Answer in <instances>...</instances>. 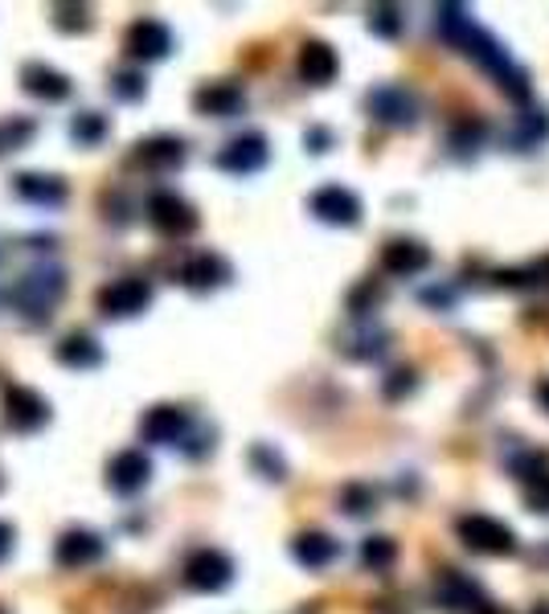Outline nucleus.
<instances>
[{"instance_id": "obj_1", "label": "nucleus", "mask_w": 549, "mask_h": 614, "mask_svg": "<svg viewBox=\"0 0 549 614\" xmlns=\"http://www.w3.org/2000/svg\"><path fill=\"white\" fill-rule=\"evenodd\" d=\"M66 299V271L54 262H37L9 287V304L30 323H46Z\"/></svg>"}, {"instance_id": "obj_2", "label": "nucleus", "mask_w": 549, "mask_h": 614, "mask_svg": "<svg viewBox=\"0 0 549 614\" xmlns=\"http://www.w3.org/2000/svg\"><path fill=\"white\" fill-rule=\"evenodd\" d=\"M459 46L468 49L471 61H480L488 75L501 78V91L504 94H517V99H529V75L525 70H517L513 66V58L504 54V46L496 42V37H488L480 25H471L464 37H459Z\"/></svg>"}, {"instance_id": "obj_3", "label": "nucleus", "mask_w": 549, "mask_h": 614, "mask_svg": "<svg viewBox=\"0 0 549 614\" xmlns=\"http://www.w3.org/2000/svg\"><path fill=\"white\" fill-rule=\"evenodd\" d=\"M152 283L140 275H124V278H111L107 287H99L94 295V307L103 320H131V316H144L152 307Z\"/></svg>"}, {"instance_id": "obj_4", "label": "nucleus", "mask_w": 549, "mask_h": 614, "mask_svg": "<svg viewBox=\"0 0 549 614\" xmlns=\"http://www.w3.org/2000/svg\"><path fill=\"white\" fill-rule=\"evenodd\" d=\"M144 217H148V226L157 234H164V238H185V234H193L202 226L197 209H193L181 193H173V189H160V193H152V197L144 201Z\"/></svg>"}, {"instance_id": "obj_5", "label": "nucleus", "mask_w": 549, "mask_h": 614, "mask_svg": "<svg viewBox=\"0 0 549 614\" xmlns=\"http://www.w3.org/2000/svg\"><path fill=\"white\" fill-rule=\"evenodd\" d=\"M456 533L471 553H484V557H508V553H517V533L504 521H496V516H488V512L464 516L456 524Z\"/></svg>"}, {"instance_id": "obj_6", "label": "nucleus", "mask_w": 549, "mask_h": 614, "mask_svg": "<svg viewBox=\"0 0 549 614\" xmlns=\"http://www.w3.org/2000/svg\"><path fill=\"white\" fill-rule=\"evenodd\" d=\"M365 111H369V120L386 123V127H414L423 103H419V94L407 91V87L381 82V87H374V91L365 94Z\"/></svg>"}, {"instance_id": "obj_7", "label": "nucleus", "mask_w": 549, "mask_h": 614, "mask_svg": "<svg viewBox=\"0 0 549 614\" xmlns=\"http://www.w3.org/2000/svg\"><path fill=\"white\" fill-rule=\"evenodd\" d=\"M0 418L13 434H37L49 422V401L30 389V385H4V401H0Z\"/></svg>"}, {"instance_id": "obj_8", "label": "nucleus", "mask_w": 549, "mask_h": 614, "mask_svg": "<svg viewBox=\"0 0 549 614\" xmlns=\"http://www.w3.org/2000/svg\"><path fill=\"white\" fill-rule=\"evenodd\" d=\"M185 585L188 590H197V594H221L226 585L235 582V561L226 557L221 549H193L185 557Z\"/></svg>"}, {"instance_id": "obj_9", "label": "nucleus", "mask_w": 549, "mask_h": 614, "mask_svg": "<svg viewBox=\"0 0 549 614\" xmlns=\"http://www.w3.org/2000/svg\"><path fill=\"white\" fill-rule=\"evenodd\" d=\"M188 434H193V414L173 401H160L140 418V439L152 446H181Z\"/></svg>"}, {"instance_id": "obj_10", "label": "nucleus", "mask_w": 549, "mask_h": 614, "mask_svg": "<svg viewBox=\"0 0 549 614\" xmlns=\"http://www.w3.org/2000/svg\"><path fill=\"white\" fill-rule=\"evenodd\" d=\"M124 49L131 61H164L176 49V37L164 21H157V16H140V21L127 25Z\"/></svg>"}, {"instance_id": "obj_11", "label": "nucleus", "mask_w": 549, "mask_h": 614, "mask_svg": "<svg viewBox=\"0 0 549 614\" xmlns=\"http://www.w3.org/2000/svg\"><path fill=\"white\" fill-rule=\"evenodd\" d=\"M271 160V144L263 132H242L235 136L218 156H214V164L221 172H230V177H254V172H263Z\"/></svg>"}, {"instance_id": "obj_12", "label": "nucleus", "mask_w": 549, "mask_h": 614, "mask_svg": "<svg viewBox=\"0 0 549 614\" xmlns=\"http://www.w3.org/2000/svg\"><path fill=\"white\" fill-rule=\"evenodd\" d=\"M435 599H439L443 611L451 614H484L492 602L484 599V590L476 578H468L464 569H443L439 582H435Z\"/></svg>"}, {"instance_id": "obj_13", "label": "nucleus", "mask_w": 549, "mask_h": 614, "mask_svg": "<svg viewBox=\"0 0 549 614\" xmlns=\"http://www.w3.org/2000/svg\"><path fill=\"white\" fill-rule=\"evenodd\" d=\"M308 209H312L316 221H324V226H357L362 221V197L345 189V184H324V189H316L312 197H308Z\"/></svg>"}, {"instance_id": "obj_14", "label": "nucleus", "mask_w": 549, "mask_h": 614, "mask_svg": "<svg viewBox=\"0 0 549 614\" xmlns=\"http://www.w3.org/2000/svg\"><path fill=\"white\" fill-rule=\"evenodd\" d=\"M230 278H235L230 262L221 259V254H214V250H197V254H188V259L176 266V283L197 295L218 292V287H226Z\"/></svg>"}, {"instance_id": "obj_15", "label": "nucleus", "mask_w": 549, "mask_h": 614, "mask_svg": "<svg viewBox=\"0 0 549 614\" xmlns=\"http://www.w3.org/2000/svg\"><path fill=\"white\" fill-rule=\"evenodd\" d=\"M152 484V459L144 455L140 446H127L115 459L107 463V488L115 496H136Z\"/></svg>"}, {"instance_id": "obj_16", "label": "nucleus", "mask_w": 549, "mask_h": 614, "mask_svg": "<svg viewBox=\"0 0 549 614\" xmlns=\"http://www.w3.org/2000/svg\"><path fill=\"white\" fill-rule=\"evenodd\" d=\"M107 553V541L91 533V528H66L62 537L54 541V561L58 569H87L94 561H103Z\"/></svg>"}, {"instance_id": "obj_17", "label": "nucleus", "mask_w": 549, "mask_h": 614, "mask_svg": "<svg viewBox=\"0 0 549 614\" xmlns=\"http://www.w3.org/2000/svg\"><path fill=\"white\" fill-rule=\"evenodd\" d=\"M193 111L205 120H235L247 111V91L238 82H202L193 91Z\"/></svg>"}, {"instance_id": "obj_18", "label": "nucleus", "mask_w": 549, "mask_h": 614, "mask_svg": "<svg viewBox=\"0 0 549 614\" xmlns=\"http://www.w3.org/2000/svg\"><path fill=\"white\" fill-rule=\"evenodd\" d=\"M131 160L148 172H176V169H185L188 148H185V139L181 136H148V139L136 144Z\"/></svg>"}, {"instance_id": "obj_19", "label": "nucleus", "mask_w": 549, "mask_h": 614, "mask_svg": "<svg viewBox=\"0 0 549 614\" xmlns=\"http://www.w3.org/2000/svg\"><path fill=\"white\" fill-rule=\"evenodd\" d=\"M13 193L37 205V209H62L66 197H70L66 181L54 177V172H21V177H13Z\"/></svg>"}, {"instance_id": "obj_20", "label": "nucleus", "mask_w": 549, "mask_h": 614, "mask_svg": "<svg viewBox=\"0 0 549 614\" xmlns=\"http://www.w3.org/2000/svg\"><path fill=\"white\" fill-rule=\"evenodd\" d=\"M21 87H25V94L42 99V103H66L70 91H75V82L62 70L46 66V61H25L21 66Z\"/></svg>"}, {"instance_id": "obj_21", "label": "nucleus", "mask_w": 549, "mask_h": 614, "mask_svg": "<svg viewBox=\"0 0 549 614\" xmlns=\"http://www.w3.org/2000/svg\"><path fill=\"white\" fill-rule=\"evenodd\" d=\"M431 266V250L414 238H393V242L381 246V271L393 278H410V275H423Z\"/></svg>"}, {"instance_id": "obj_22", "label": "nucleus", "mask_w": 549, "mask_h": 614, "mask_svg": "<svg viewBox=\"0 0 549 614\" xmlns=\"http://www.w3.org/2000/svg\"><path fill=\"white\" fill-rule=\"evenodd\" d=\"M336 75H341L336 49H332L329 42H304V49H299V78H304L308 87H329Z\"/></svg>"}, {"instance_id": "obj_23", "label": "nucleus", "mask_w": 549, "mask_h": 614, "mask_svg": "<svg viewBox=\"0 0 549 614\" xmlns=\"http://www.w3.org/2000/svg\"><path fill=\"white\" fill-rule=\"evenodd\" d=\"M291 557H296L304 569H329L336 557H341V541L320 533V528H308L291 541Z\"/></svg>"}, {"instance_id": "obj_24", "label": "nucleus", "mask_w": 549, "mask_h": 614, "mask_svg": "<svg viewBox=\"0 0 549 614\" xmlns=\"http://www.w3.org/2000/svg\"><path fill=\"white\" fill-rule=\"evenodd\" d=\"M58 361H62L66 368H99L103 365V344L91 337V332H66L62 340H58Z\"/></svg>"}, {"instance_id": "obj_25", "label": "nucleus", "mask_w": 549, "mask_h": 614, "mask_svg": "<svg viewBox=\"0 0 549 614\" xmlns=\"http://www.w3.org/2000/svg\"><path fill=\"white\" fill-rule=\"evenodd\" d=\"M107 115H99V111H79L75 120H70V139L79 144V148H99L103 139H107Z\"/></svg>"}, {"instance_id": "obj_26", "label": "nucleus", "mask_w": 549, "mask_h": 614, "mask_svg": "<svg viewBox=\"0 0 549 614\" xmlns=\"http://www.w3.org/2000/svg\"><path fill=\"white\" fill-rule=\"evenodd\" d=\"M33 136H37V120H25V115H13V120H0V156L30 148V139H33Z\"/></svg>"}, {"instance_id": "obj_27", "label": "nucleus", "mask_w": 549, "mask_h": 614, "mask_svg": "<svg viewBox=\"0 0 549 614\" xmlns=\"http://www.w3.org/2000/svg\"><path fill=\"white\" fill-rule=\"evenodd\" d=\"M251 467L263 479H271V484H283V479H287V463H283L279 451H275V446H267V443H254L251 446Z\"/></svg>"}, {"instance_id": "obj_28", "label": "nucleus", "mask_w": 549, "mask_h": 614, "mask_svg": "<svg viewBox=\"0 0 549 614\" xmlns=\"http://www.w3.org/2000/svg\"><path fill=\"white\" fill-rule=\"evenodd\" d=\"M398 561V545L390 537H365L362 541V566L381 573V569H390Z\"/></svg>"}, {"instance_id": "obj_29", "label": "nucleus", "mask_w": 549, "mask_h": 614, "mask_svg": "<svg viewBox=\"0 0 549 614\" xmlns=\"http://www.w3.org/2000/svg\"><path fill=\"white\" fill-rule=\"evenodd\" d=\"M107 91L119 99V103H140L144 94H148V82H144L140 70H115L107 82Z\"/></svg>"}, {"instance_id": "obj_30", "label": "nucleus", "mask_w": 549, "mask_h": 614, "mask_svg": "<svg viewBox=\"0 0 549 614\" xmlns=\"http://www.w3.org/2000/svg\"><path fill=\"white\" fill-rule=\"evenodd\" d=\"M341 508H345V516H369L377 508V491L369 484H348L341 491Z\"/></svg>"}, {"instance_id": "obj_31", "label": "nucleus", "mask_w": 549, "mask_h": 614, "mask_svg": "<svg viewBox=\"0 0 549 614\" xmlns=\"http://www.w3.org/2000/svg\"><path fill=\"white\" fill-rule=\"evenodd\" d=\"M54 30L87 33L91 30V9L87 4H54Z\"/></svg>"}, {"instance_id": "obj_32", "label": "nucleus", "mask_w": 549, "mask_h": 614, "mask_svg": "<svg viewBox=\"0 0 549 614\" xmlns=\"http://www.w3.org/2000/svg\"><path fill=\"white\" fill-rule=\"evenodd\" d=\"M402 9H393V4H381V9H374L369 13V30L377 33V37H398L402 33Z\"/></svg>"}, {"instance_id": "obj_33", "label": "nucleus", "mask_w": 549, "mask_h": 614, "mask_svg": "<svg viewBox=\"0 0 549 614\" xmlns=\"http://www.w3.org/2000/svg\"><path fill=\"white\" fill-rule=\"evenodd\" d=\"M345 353L353 356V361H374V356L386 353V332H362L353 344H345Z\"/></svg>"}, {"instance_id": "obj_34", "label": "nucleus", "mask_w": 549, "mask_h": 614, "mask_svg": "<svg viewBox=\"0 0 549 614\" xmlns=\"http://www.w3.org/2000/svg\"><path fill=\"white\" fill-rule=\"evenodd\" d=\"M377 304H381V287H377L374 278H365L362 287L348 295V311H353V316H369Z\"/></svg>"}, {"instance_id": "obj_35", "label": "nucleus", "mask_w": 549, "mask_h": 614, "mask_svg": "<svg viewBox=\"0 0 549 614\" xmlns=\"http://www.w3.org/2000/svg\"><path fill=\"white\" fill-rule=\"evenodd\" d=\"M480 139H484V123H459L456 132H451V148L456 156H468L471 148H480Z\"/></svg>"}, {"instance_id": "obj_36", "label": "nucleus", "mask_w": 549, "mask_h": 614, "mask_svg": "<svg viewBox=\"0 0 549 614\" xmlns=\"http://www.w3.org/2000/svg\"><path fill=\"white\" fill-rule=\"evenodd\" d=\"M549 136V115L541 111H525L521 115V144H537V139Z\"/></svg>"}, {"instance_id": "obj_37", "label": "nucleus", "mask_w": 549, "mask_h": 614, "mask_svg": "<svg viewBox=\"0 0 549 614\" xmlns=\"http://www.w3.org/2000/svg\"><path fill=\"white\" fill-rule=\"evenodd\" d=\"M414 385H419V373H414V368H398V373H390V377H386L381 394H386L390 401H398L402 394H410Z\"/></svg>"}, {"instance_id": "obj_38", "label": "nucleus", "mask_w": 549, "mask_h": 614, "mask_svg": "<svg viewBox=\"0 0 549 614\" xmlns=\"http://www.w3.org/2000/svg\"><path fill=\"white\" fill-rule=\"evenodd\" d=\"M525 500L534 512H549V476L541 471L537 479H529V491H525Z\"/></svg>"}, {"instance_id": "obj_39", "label": "nucleus", "mask_w": 549, "mask_h": 614, "mask_svg": "<svg viewBox=\"0 0 549 614\" xmlns=\"http://www.w3.org/2000/svg\"><path fill=\"white\" fill-rule=\"evenodd\" d=\"M304 144H308V152H329V144H332V132L329 127H312V132H308V136H304Z\"/></svg>"}, {"instance_id": "obj_40", "label": "nucleus", "mask_w": 549, "mask_h": 614, "mask_svg": "<svg viewBox=\"0 0 549 614\" xmlns=\"http://www.w3.org/2000/svg\"><path fill=\"white\" fill-rule=\"evenodd\" d=\"M13 545H16V528L9 521H0V566L13 557Z\"/></svg>"}, {"instance_id": "obj_41", "label": "nucleus", "mask_w": 549, "mask_h": 614, "mask_svg": "<svg viewBox=\"0 0 549 614\" xmlns=\"http://www.w3.org/2000/svg\"><path fill=\"white\" fill-rule=\"evenodd\" d=\"M423 299H426V304H439V307H451V304H456V292H443V287H439V292H426V295H423Z\"/></svg>"}, {"instance_id": "obj_42", "label": "nucleus", "mask_w": 549, "mask_h": 614, "mask_svg": "<svg viewBox=\"0 0 549 614\" xmlns=\"http://www.w3.org/2000/svg\"><path fill=\"white\" fill-rule=\"evenodd\" d=\"M537 401H541V406H546V410H549V382L537 385Z\"/></svg>"}, {"instance_id": "obj_43", "label": "nucleus", "mask_w": 549, "mask_h": 614, "mask_svg": "<svg viewBox=\"0 0 549 614\" xmlns=\"http://www.w3.org/2000/svg\"><path fill=\"white\" fill-rule=\"evenodd\" d=\"M537 275H541V283H549V259L541 262V266H537Z\"/></svg>"}, {"instance_id": "obj_44", "label": "nucleus", "mask_w": 549, "mask_h": 614, "mask_svg": "<svg viewBox=\"0 0 549 614\" xmlns=\"http://www.w3.org/2000/svg\"><path fill=\"white\" fill-rule=\"evenodd\" d=\"M534 614H549V606H546V602H541V606H534Z\"/></svg>"}, {"instance_id": "obj_45", "label": "nucleus", "mask_w": 549, "mask_h": 614, "mask_svg": "<svg viewBox=\"0 0 549 614\" xmlns=\"http://www.w3.org/2000/svg\"><path fill=\"white\" fill-rule=\"evenodd\" d=\"M0 614H9V611H4V606H0Z\"/></svg>"}]
</instances>
